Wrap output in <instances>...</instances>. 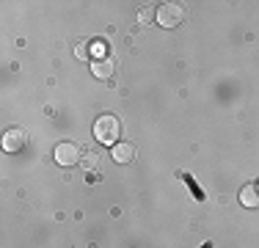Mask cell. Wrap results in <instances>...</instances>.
Returning a JSON list of instances; mask_svg holds the SVG:
<instances>
[{"label": "cell", "mask_w": 259, "mask_h": 248, "mask_svg": "<svg viewBox=\"0 0 259 248\" xmlns=\"http://www.w3.org/2000/svg\"><path fill=\"white\" fill-rule=\"evenodd\" d=\"M94 138L105 146H116V141L121 138V119L113 113H105L94 121Z\"/></svg>", "instance_id": "1"}, {"label": "cell", "mask_w": 259, "mask_h": 248, "mask_svg": "<svg viewBox=\"0 0 259 248\" xmlns=\"http://www.w3.org/2000/svg\"><path fill=\"white\" fill-rule=\"evenodd\" d=\"M182 20H185V6L180 3H165L157 9V22L163 28H180Z\"/></svg>", "instance_id": "2"}, {"label": "cell", "mask_w": 259, "mask_h": 248, "mask_svg": "<svg viewBox=\"0 0 259 248\" xmlns=\"http://www.w3.org/2000/svg\"><path fill=\"white\" fill-rule=\"evenodd\" d=\"M53 157H55L58 166H75V163H80L83 152H80V146L75 144V141H61V144L55 146Z\"/></svg>", "instance_id": "3"}, {"label": "cell", "mask_w": 259, "mask_h": 248, "mask_svg": "<svg viewBox=\"0 0 259 248\" xmlns=\"http://www.w3.org/2000/svg\"><path fill=\"white\" fill-rule=\"evenodd\" d=\"M3 149L11 154L22 152V149H25V133H22V130H9V133L3 135Z\"/></svg>", "instance_id": "4"}, {"label": "cell", "mask_w": 259, "mask_h": 248, "mask_svg": "<svg viewBox=\"0 0 259 248\" xmlns=\"http://www.w3.org/2000/svg\"><path fill=\"white\" fill-rule=\"evenodd\" d=\"M113 160H116L119 166L133 163V160H135V146H133V144H116V146H113Z\"/></svg>", "instance_id": "5"}, {"label": "cell", "mask_w": 259, "mask_h": 248, "mask_svg": "<svg viewBox=\"0 0 259 248\" xmlns=\"http://www.w3.org/2000/svg\"><path fill=\"white\" fill-rule=\"evenodd\" d=\"M240 204L248 210L259 207V185H245L243 190H240Z\"/></svg>", "instance_id": "6"}, {"label": "cell", "mask_w": 259, "mask_h": 248, "mask_svg": "<svg viewBox=\"0 0 259 248\" xmlns=\"http://www.w3.org/2000/svg\"><path fill=\"white\" fill-rule=\"evenodd\" d=\"M113 69H116V64L110 58H100V61H94V74L100 80H105V77H110L113 74Z\"/></svg>", "instance_id": "7"}, {"label": "cell", "mask_w": 259, "mask_h": 248, "mask_svg": "<svg viewBox=\"0 0 259 248\" xmlns=\"http://www.w3.org/2000/svg\"><path fill=\"white\" fill-rule=\"evenodd\" d=\"M180 179H182L185 185H188V190H190V193H193V198H196V201H204V198H207V196H204V190L199 188V182H196V179L190 177V174L180 171Z\"/></svg>", "instance_id": "8"}, {"label": "cell", "mask_w": 259, "mask_h": 248, "mask_svg": "<svg viewBox=\"0 0 259 248\" xmlns=\"http://www.w3.org/2000/svg\"><path fill=\"white\" fill-rule=\"evenodd\" d=\"M155 20H157V11L152 9V6L138 9V22H141V25H149V22H155Z\"/></svg>", "instance_id": "9"}, {"label": "cell", "mask_w": 259, "mask_h": 248, "mask_svg": "<svg viewBox=\"0 0 259 248\" xmlns=\"http://www.w3.org/2000/svg\"><path fill=\"white\" fill-rule=\"evenodd\" d=\"M97 160H100V157H97V154H89V157H85V169H97Z\"/></svg>", "instance_id": "10"}, {"label": "cell", "mask_w": 259, "mask_h": 248, "mask_svg": "<svg viewBox=\"0 0 259 248\" xmlns=\"http://www.w3.org/2000/svg\"><path fill=\"white\" fill-rule=\"evenodd\" d=\"M201 248H212V243H204V245H201Z\"/></svg>", "instance_id": "11"}]
</instances>
